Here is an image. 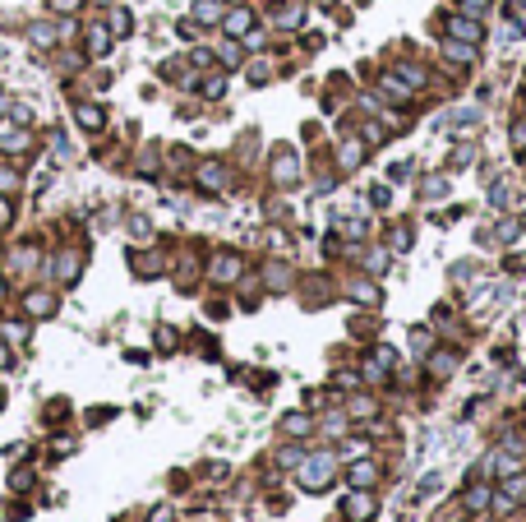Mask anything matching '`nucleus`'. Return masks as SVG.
Wrapping results in <instances>:
<instances>
[{"instance_id": "72a5a7b5", "label": "nucleus", "mask_w": 526, "mask_h": 522, "mask_svg": "<svg viewBox=\"0 0 526 522\" xmlns=\"http://www.w3.org/2000/svg\"><path fill=\"white\" fill-rule=\"evenodd\" d=\"M222 60H227V65H241V46L227 42V46H222Z\"/></svg>"}, {"instance_id": "a878e982", "label": "nucleus", "mask_w": 526, "mask_h": 522, "mask_svg": "<svg viewBox=\"0 0 526 522\" xmlns=\"http://www.w3.org/2000/svg\"><path fill=\"white\" fill-rule=\"evenodd\" d=\"M351 296L360 300V305H374V300H379V291H374L370 282H356V287H351Z\"/></svg>"}, {"instance_id": "4c0bfd02", "label": "nucleus", "mask_w": 526, "mask_h": 522, "mask_svg": "<svg viewBox=\"0 0 526 522\" xmlns=\"http://www.w3.org/2000/svg\"><path fill=\"white\" fill-rule=\"evenodd\" d=\"M517 232H522V222H504V227H499V241H513Z\"/></svg>"}, {"instance_id": "f8f14e48", "label": "nucleus", "mask_w": 526, "mask_h": 522, "mask_svg": "<svg viewBox=\"0 0 526 522\" xmlns=\"http://www.w3.org/2000/svg\"><path fill=\"white\" fill-rule=\"evenodd\" d=\"M309 425H314V421H309L305 411H291V416H282V434H291V439H305Z\"/></svg>"}, {"instance_id": "c9c22d12", "label": "nucleus", "mask_w": 526, "mask_h": 522, "mask_svg": "<svg viewBox=\"0 0 526 522\" xmlns=\"http://www.w3.org/2000/svg\"><path fill=\"white\" fill-rule=\"evenodd\" d=\"M485 5H490V0H461V10L471 14V19H476V14H485Z\"/></svg>"}, {"instance_id": "dca6fc26", "label": "nucleus", "mask_w": 526, "mask_h": 522, "mask_svg": "<svg viewBox=\"0 0 526 522\" xmlns=\"http://www.w3.org/2000/svg\"><path fill=\"white\" fill-rule=\"evenodd\" d=\"M194 19L198 23H217L222 19V0H194Z\"/></svg>"}, {"instance_id": "423d86ee", "label": "nucleus", "mask_w": 526, "mask_h": 522, "mask_svg": "<svg viewBox=\"0 0 526 522\" xmlns=\"http://www.w3.org/2000/svg\"><path fill=\"white\" fill-rule=\"evenodd\" d=\"M448 33L457 37V42H471V46H476V42H480V37H485V33H480V23H476L471 14H461V19H452V23H448Z\"/></svg>"}, {"instance_id": "4be33fe9", "label": "nucleus", "mask_w": 526, "mask_h": 522, "mask_svg": "<svg viewBox=\"0 0 526 522\" xmlns=\"http://www.w3.org/2000/svg\"><path fill=\"white\" fill-rule=\"evenodd\" d=\"M429 370H434L438 379L452 375V370H457V356H452V352H434V366H429Z\"/></svg>"}, {"instance_id": "2f4dec72", "label": "nucleus", "mask_w": 526, "mask_h": 522, "mask_svg": "<svg viewBox=\"0 0 526 522\" xmlns=\"http://www.w3.org/2000/svg\"><path fill=\"white\" fill-rule=\"evenodd\" d=\"M346 411H351V416H374V411H379V407H374V402H365V398H360V402H351Z\"/></svg>"}, {"instance_id": "f03ea898", "label": "nucleus", "mask_w": 526, "mask_h": 522, "mask_svg": "<svg viewBox=\"0 0 526 522\" xmlns=\"http://www.w3.org/2000/svg\"><path fill=\"white\" fill-rule=\"evenodd\" d=\"M296 176H300L296 153H277L273 157V180H277V185H296Z\"/></svg>"}, {"instance_id": "a19ab883", "label": "nucleus", "mask_w": 526, "mask_h": 522, "mask_svg": "<svg viewBox=\"0 0 526 522\" xmlns=\"http://www.w3.org/2000/svg\"><path fill=\"white\" fill-rule=\"evenodd\" d=\"M0 370H10V347L0 342Z\"/></svg>"}, {"instance_id": "39448f33", "label": "nucleus", "mask_w": 526, "mask_h": 522, "mask_svg": "<svg viewBox=\"0 0 526 522\" xmlns=\"http://www.w3.org/2000/svg\"><path fill=\"white\" fill-rule=\"evenodd\" d=\"M494 471V476H513V471H522V462H517V448H499V453H490V462H485Z\"/></svg>"}, {"instance_id": "49530a36", "label": "nucleus", "mask_w": 526, "mask_h": 522, "mask_svg": "<svg viewBox=\"0 0 526 522\" xmlns=\"http://www.w3.org/2000/svg\"><path fill=\"white\" fill-rule=\"evenodd\" d=\"M97 5H111V0H97Z\"/></svg>"}, {"instance_id": "ddd939ff", "label": "nucleus", "mask_w": 526, "mask_h": 522, "mask_svg": "<svg viewBox=\"0 0 526 522\" xmlns=\"http://www.w3.org/2000/svg\"><path fill=\"white\" fill-rule=\"evenodd\" d=\"M388 370H393V352L384 347V352H374V356H370V366H365V379H384Z\"/></svg>"}, {"instance_id": "6e6552de", "label": "nucleus", "mask_w": 526, "mask_h": 522, "mask_svg": "<svg viewBox=\"0 0 526 522\" xmlns=\"http://www.w3.org/2000/svg\"><path fill=\"white\" fill-rule=\"evenodd\" d=\"M198 185L203 189H227V167H222V162H203V167H198Z\"/></svg>"}, {"instance_id": "bb28decb", "label": "nucleus", "mask_w": 526, "mask_h": 522, "mask_svg": "<svg viewBox=\"0 0 526 522\" xmlns=\"http://www.w3.org/2000/svg\"><path fill=\"white\" fill-rule=\"evenodd\" d=\"M130 14H125V10H116V14H111V33H116V37H125V33H130Z\"/></svg>"}, {"instance_id": "e433bc0d", "label": "nucleus", "mask_w": 526, "mask_h": 522, "mask_svg": "<svg viewBox=\"0 0 526 522\" xmlns=\"http://www.w3.org/2000/svg\"><path fill=\"white\" fill-rule=\"evenodd\" d=\"M51 10H55V14H74L79 0H51Z\"/></svg>"}, {"instance_id": "5701e85b", "label": "nucleus", "mask_w": 526, "mask_h": 522, "mask_svg": "<svg viewBox=\"0 0 526 522\" xmlns=\"http://www.w3.org/2000/svg\"><path fill=\"white\" fill-rule=\"evenodd\" d=\"M33 42L37 46H55V42H60V33H55L51 23H33Z\"/></svg>"}, {"instance_id": "aec40b11", "label": "nucleus", "mask_w": 526, "mask_h": 522, "mask_svg": "<svg viewBox=\"0 0 526 522\" xmlns=\"http://www.w3.org/2000/svg\"><path fill=\"white\" fill-rule=\"evenodd\" d=\"M55 278H60V282H74V278H79V255H60V264H55Z\"/></svg>"}, {"instance_id": "79ce46f5", "label": "nucleus", "mask_w": 526, "mask_h": 522, "mask_svg": "<svg viewBox=\"0 0 526 522\" xmlns=\"http://www.w3.org/2000/svg\"><path fill=\"white\" fill-rule=\"evenodd\" d=\"M5 222H10V203L0 199V227H5Z\"/></svg>"}, {"instance_id": "6ab92c4d", "label": "nucleus", "mask_w": 526, "mask_h": 522, "mask_svg": "<svg viewBox=\"0 0 526 522\" xmlns=\"http://www.w3.org/2000/svg\"><path fill=\"white\" fill-rule=\"evenodd\" d=\"M0 153H28V134H23V130H10V134H5V139H0Z\"/></svg>"}, {"instance_id": "a18cd8bd", "label": "nucleus", "mask_w": 526, "mask_h": 522, "mask_svg": "<svg viewBox=\"0 0 526 522\" xmlns=\"http://www.w3.org/2000/svg\"><path fill=\"white\" fill-rule=\"evenodd\" d=\"M0 296H5V278H0Z\"/></svg>"}, {"instance_id": "7c9ffc66", "label": "nucleus", "mask_w": 526, "mask_h": 522, "mask_svg": "<svg viewBox=\"0 0 526 522\" xmlns=\"http://www.w3.org/2000/svg\"><path fill=\"white\" fill-rule=\"evenodd\" d=\"M203 93H208V98H222V93H227V79H208V83H203Z\"/></svg>"}, {"instance_id": "a211bd4d", "label": "nucleus", "mask_w": 526, "mask_h": 522, "mask_svg": "<svg viewBox=\"0 0 526 522\" xmlns=\"http://www.w3.org/2000/svg\"><path fill=\"white\" fill-rule=\"evenodd\" d=\"M504 481H508V486H504V500L508 504L526 500V476H522V471H513V476H504Z\"/></svg>"}, {"instance_id": "1a4fd4ad", "label": "nucleus", "mask_w": 526, "mask_h": 522, "mask_svg": "<svg viewBox=\"0 0 526 522\" xmlns=\"http://www.w3.org/2000/svg\"><path fill=\"white\" fill-rule=\"evenodd\" d=\"M213 278H217V282H236V278H241V259H236V255H217V259H213Z\"/></svg>"}, {"instance_id": "20e7f679", "label": "nucleus", "mask_w": 526, "mask_h": 522, "mask_svg": "<svg viewBox=\"0 0 526 522\" xmlns=\"http://www.w3.org/2000/svg\"><path fill=\"white\" fill-rule=\"evenodd\" d=\"M23 310L33 314V319H51V314H55V296H51V291H28Z\"/></svg>"}, {"instance_id": "f257e3e1", "label": "nucleus", "mask_w": 526, "mask_h": 522, "mask_svg": "<svg viewBox=\"0 0 526 522\" xmlns=\"http://www.w3.org/2000/svg\"><path fill=\"white\" fill-rule=\"evenodd\" d=\"M332 467H337V457L332 453H314L300 462V490H309V495H318V490H328L332 486Z\"/></svg>"}, {"instance_id": "cd10ccee", "label": "nucleus", "mask_w": 526, "mask_h": 522, "mask_svg": "<svg viewBox=\"0 0 526 522\" xmlns=\"http://www.w3.org/2000/svg\"><path fill=\"white\" fill-rule=\"evenodd\" d=\"M143 273V278H153V273H162V264H157V255H148V259H139V264H134Z\"/></svg>"}, {"instance_id": "c03bdc74", "label": "nucleus", "mask_w": 526, "mask_h": 522, "mask_svg": "<svg viewBox=\"0 0 526 522\" xmlns=\"http://www.w3.org/2000/svg\"><path fill=\"white\" fill-rule=\"evenodd\" d=\"M10 112H14V107H10V98H0V121H5Z\"/></svg>"}, {"instance_id": "4468645a", "label": "nucleus", "mask_w": 526, "mask_h": 522, "mask_svg": "<svg viewBox=\"0 0 526 522\" xmlns=\"http://www.w3.org/2000/svg\"><path fill=\"white\" fill-rule=\"evenodd\" d=\"M443 51H448V60H457V65H471V60H476V46L471 42H457V37H448Z\"/></svg>"}, {"instance_id": "f704fd0d", "label": "nucleus", "mask_w": 526, "mask_h": 522, "mask_svg": "<svg viewBox=\"0 0 526 522\" xmlns=\"http://www.w3.org/2000/svg\"><path fill=\"white\" fill-rule=\"evenodd\" d=\"M513 144H517V148H526V116L513 125Z\"/></svg>"}, {"instance_id": "473e14b6", "label": "nucleus", "mask_w": 526, "mask_h": 522, "mask_svg": "<svg viewBox=\"0 0 526 522\" xmlns=\"http://www.w3.org/2000/svg\"><path fill=\"white\" fill-rule=\"evenodd\" d=\"M157 347H162V352H171V347H175V333H171V328H157Z\"/></svg>"}, {"instance_id": "2eb2a0df", "label": "nucleus", "mask_w": 526, "mask_h": 522, "mask_svg": "<svg viewBox=\"0 0 526 522\" xmlns=\"http://www.w3.org/2000/svg\"><path fill=\"white\" fill-rule=\"evenodd\" d=\"M490 504H494L490 486H471V490H466V509H471V513H485Z\"/></svg>"}, {"instance_id": "9b49d317", "label": "nucleus", "mask_w": 526, "mask_h": 522, "mask_svg": "<svg viewBox=\"0 0 526 522\" xmlns=\"http://www.w3.org/2000/svg\"><path fill=\"white\" fill-rule=\"evenodd\" d=\"M222 23H227L231 37H245V33L254 28V14H250V10H231V14H222Z\"/></svg>"}, {"instance_id": "58836bf2", "label": "nucleus", "mask_w": 526, "mask_h": 522, "mask_svg": "<svg viewBox=\"0 0 526 522\" xmlns=\"http://www.w3.org/2000/svg\"><path fill=\"white\" fill-rule=\"evenodd\" d=\"M393 245H397V250H406V245H411V232H406V227H397V232H393Z\"/></svg>"}, {"instance_id": "0eeeda50", "label": "nucleus", "mask_w": 526, "mask_h": 522, "mask_svg": "<svg viewBox=\"0 0 526 522\" xmlns=\"http://www.w3.org/2000/svg\"><path fill=\"white\" fill-rule=\"evenodd\" d=\"M346 476H351V486H356V490H370L374 481H379V467H374L370 457H360V462H351Z\"/></svg>"}, {"instance_id": "f3484780", "label": "nucleus", "mask_w": 526, "mask_h": 522, "mask_svg": "<svg viewBox=\"0 0 526 522\" xmlns=\"http://www.w3.org/2000/svg\"><path fill=\"white\" fill-rule=\"evenodd\" d=\"M88 51H93V56H107L111 51V33L107 28H88Z\"/></svg>"}, {"instance_id": "37998d69", "label": "nucleus", "mask_w": 526, "mask_h": 522, "mask_svg": "<svg viewBox=\"0 0 526 522\" xmlns=\"http://www.w3.org/2000/svg\"><path fill=\"white\" fill-rule=\"evenodd\" d=\"M153 522H171V509H157V513H153Z\"/></svg>"}, {"instance_id": "b1692460", "label": "nucleus", "mask_w": 526, "mask_h": 522, "mask_svg": "<svg viewBox=\"0 0 526 522\" xmlns=\"http://www.w3.org/2000/svg\"><path fill=\"white\" fill-rule=\"evenodd\" d=\"M360 157H365V153H360V144H342L337 162H342V167H346V171H351V167H360Z\"/></svg>"}, {"instance_id": "9d476101", "label": "nucleus", "mask_w": 526, "mask_h": 522, "mask_svg": "<svg viewBox=\"0 0 526 522\" xmlns=\"http://www.w3.org/2000/svg\"><path fill=\"white\" fill-rule=\"evenodd\" d=\"M74 121L83 125V130H102V125H107V112H102L97 102H83V107L74 112Z\"/></svg>"}, {"instance_id": "412c9836", "label": "nucleus", "mask_w": 526, "mask_h": 522, "mask_svg": "<svg viewBox=\"0 0 526 522\" xmlns=\"http://www.w3.org/2000/svg\"><path fill=\"white\" fill-rule=\"evenodd\" d=\"M379 88H384L388 98H397V102H402V98H411V88H406L402 79H393V74H384V79H379Z\"/></svg>"}, {"instance_id": "ea45409f", "label": "nucleus", "mask_w": 526, "mask_h": 522, "mask_svg": "<svg viewBox=\"0 0 526 522\" xmlns=\"http://www.w3.org/2000/svg\"><path fill=\"white\" fill-rule=\"evenodd\" d=\"M411 347H416V352H425V347H429V333H425V328H416V333H411Z\"/></svg>"}, {"instance_id": "c85d7f7f", "label": "nucleus", "mask_w": 526, "mask_h": 522, "mask_svg": "<svg viewBox=\"0 0 526 522\" xmlns=\"http://www.w3.org/2000/svg\"><path fill=\"white\" fill-rule=\"evenodd\" d=\"M10 486H14V490H28V486H33V471H28V467H19V471L10 476Z\"/></svg>"}, {"instance_id": "393cba45", "label": "nucleus", "mask_w": 526, "mask_h": 522, "mask_svg": "<svg viewBox=\"0 0 526 522\" xmlns=\"http://www.w3.org/2000/svg\"><path fill=\"white\" fill-rule=\"evenodd\" d=\"M397 74H402V83H406V88H420V83H425V69H416V65H402Z\"/></svg>"}, {"instance_id": "c756f323", "label": "nucleus", "mask_w": 526, "mask_h": 522, "mask_svg": "<svg viewBox=\"0 0 526 522\" xmlns=\"http://www.w3.org/2000/svg\"><path fill=\"white\" fill-rule=\"evenodd\" d=\"M14 185H19V176H14V171L10 167H0V194H10V189Z\"/></svg>"}, {"instance_id": "7ed1b4c3", "label": "nucleus", "mask_w": 526, "mask_h": 522, "mask_svg": "<svg viewBox=\"0 0 526 522\" xmlns=\"http://www.w3.org/2000/svg\"><path fill=\"white\" fill-rule=\"evenodd\" d=\"M342 509H346V518H351V522H370V518H374V500H370V490H356V495H351Z\"/></svg>"}]
</instances>
